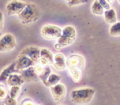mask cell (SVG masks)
<instances>
[{"label": "cell", "instance_id": "6da1fadb", "mask_svg": "<svg viewBox=\"0 0 120 105\" xmlns=\"http://www.w3.org/2000/svg\"><path fill=\"white\" fill-rule=\"evenodd\" d=\"M95 90L92 88L76 89L71 92V99L77 105L88 104L93 99Z\"/></svg>", "mask_w": 120, "mask_h": 105}, {"label": "cell", "instance_id": "7a4b0ae2", "mask_svg": "<svg viewBox=\"0 0 120 105\" xmlns=\"http://www.w3.org/2000/svg\"><path fill=\"white\" fill-rule=\"evenodd\" d=\"M40 12L35 4H26L24 10L18 16L20 21L24 24H30L35 22L40 17Z\"/></svg>", "mask_w": 120, "mask_h": 105}, {"label": "cell", "instance_id": "3957f363", "mask_svg": "<svg viewBox=\"0 0 120 105\" xmlns=\"http://www.w3.org/2000/svg\"><path fill=\"white\" fill-rule=\"evenodd\" d=\"M77 38L76 29L72 25H67L62 29V34L58 39V44L60 48H65L70 46L74 43Z\"/></svg>", "mask_w": 120, "mask_h": 105}, {"label": "cell", "instance_id": "277c9868", "mask_svg": "<svg viewBox=\"0 0 120 105\" xmlns=\"http://www.w3.org/2000/svg\"><path fill=\"white\" fill-rule=\"evenodd\" d=\"M41 35L46 40H58L62 34V29L54 25H45L41 29Z\"/></svg>", "mask_w": 120, "mask_h": 105}, {"label": "cell", "instance_id": "5b68a950", "mask_svg": "<svg viewBox=\"0 0 120 105\" xmlns=\"http://www.w3.org/2000/svg\"><path fill=\"white\" fill-rule=\"evenodd\" d=\"M17 42L12 34H5L0 37V53H9L16 48Z\"/></svg>", "mask_w": 120, "mask_h": 105}, {"label": "cell", "instance_id": "8992f818", "mask_svg": "<svg viewBox=\"0 0 120 105\" xmlns=\"http://www.w3.org/2000/svg\"><path fill=\"white\" fill-rule=\"evenodd\" d=\"M86 61L84 57L79 54H73L66 60V67H73L79 71L85 68Z\"/></svg>", "mask_w": 120, "mask_h": 105}, {"label": "cell", "instance_id": "52a82bcc", "mask_svg": "<svg viewBox=\"0 0 120 105\" xmlns=\"http://www.w3.org/2000/svg\"><path fill=\"white\" fill-rule=\"evenodd\" d=\"M35 66H36V63L33 62L31 59L24 55L19 54L17 61L15 62V70L16 72L23 71L27 68H30V67H34Z\"/></svg>", "mask_w": 120, "mask_h": 105}, {"label": "cell", "instance_id": "ba28073f", "mask_svg": "<svg viewBox=\"0 0 120 105\" xmlns=\"http://www.w3.org/2000/svg\"><path fill=\"white\" fill-rule=\"evenodd\" d=\"M26 6V4L22 1H11L6 7L7 12L9 15H19Z\"/></svg>", "mask_w": 120, "mask_h": 105}, {"label": "cell", "instance_id": "9c48e42d", "mask_svg": "<svg viewBox=\"0 0 120 105\" xmlns=\"http://www.w3.org/2000/svg\"><path fill=\"white\" fill-rule=\"evenodd\" d=\"M50 92L55 101L61 102L65 98L67 89L63 84H58L54 86L50 87Z\"/></svg>", "mask_w": 120, "mask_h": 105}, {"label": "cell", "instance_id": "30bf717a", "mask_svg": "<svg viewBox=\"0 0 120 105\" xmlns=\"http://www.w3.org/2000/svg\"><path fill=\"white\" fill-rule=\"evenodd\" d=\"M40 48L35 46H30L25 48L22 52L21 55H24L26 57L29 58L31 59L35 63H38V61L40 59Z\"/></svg>", "mask_w": 120, "mask_h": 105}, {"label": "cell", "instance_id": "8fae6325", "mask_svg": "<svg viewBox=\"0 0 120 105\" xmlns=\"http://www.w3.org/2000/svg\"><path fill=\"white\" fill-rule=\"evenodd\" d=\"M53 67L58 71H63L66 68V58L63 54H57L53 56Z\"/></svg>", "mask_w": 120, "mask_h": 105}, {"label": "cell", "instance_id": "7c38bea8", "mask_svg": "<svg viewBox=\"0 0 120 105\" xmlns=\"http://www.w3.org/2000/svg\"><path fill=\"white\" fill-rule=\"evenodd\" d=\"M7 83H8V85H10L11 87L12 86H21V85H23L24 80L21 75L13 73L7 79Z\"/></svg>", "mask_w": 120, "mask_h": 105}, {"label": "cell", "instance_id": "4fadbf2b", "mask_svg": "<svg viewBox=\"0 0 120 105\" xmlns=\"http://www.w3.org/2000/svg\"><path fill=\"white\" fill-rule=\"evenodd\" d=\"M22 77L23 79L24 82L25 81H35L37 78V76L34 70V67H30V68H27L26 70L22 71Z\"/></svg>", "mask_w": 120, "mask_h": 105}, {"label": "cell", "instance_id": "5bb4252c", "mask_svg": "<svg viewBox=\"0 0 120 105\" xmlns=\"http://www.w3.org/2000/svg\"><path fill=\"white\" fill-rule=\"evenodd\" d=\"M103 15L105 21L109 25H113L117 22V14L114 9L110 8L109 10L105 11Z\"/></svg>", "mask_w": 120, "mask_h": 105}, {"label": "cell", "instance_id": "9a60e30c", "mask_svg": "<svg viewBox=\"0 0 120 105\" xmlns=\"http://www.w3.org/2000/svg\"><path fill=\"white\" fill-rule=\"evenodd\" d=\"M15 72V62H14L11 65H9L8 67L4 68L3 70V72L0 73V83L4 81V80H7V79Z\"/></svg>", "mask_w": 120, "mask_h": 105}, {"label": "cell", "instance_id": "2e32d148", "mask_svg": "<svg viewBox=\"0 0 120 105\" xmlns=\"http://www.w3.org/2000/svg\"><path fill=\"white\" fill-rule=\"evenodd\" d=\"M40 58H44L46 61H48V62L49 63V65H53V55L51 53L50 50L47 49V48H41V49H40Z\"/></svg>", "mask_w": 120, "mask_h": 105}, {"label": "cell", "instance_id": "e0dca14e", "mask_svg": "<svg viewBox=\"0 0 120 105\" xmlns=\"http://www.w3.org/2000/svg\"><path fill=\"white\" fill-rule=\"evenodd\" d=\"M60 80H61V76H60L57 75V74L51 73L49 75V76L48 77V79H47L45 85L49 87L54 86V85L59 84Z\"/></svg>", "mask_w": 120, "mask_h": 105}, {"label": "cell", "instance_id": "ac0fdd59", "mask_svg": "<svg viewBox=\"0 0 120 105\" xmlns=\"http://www.w3.org/2000/svg\"><path fill=\"white\" fill-rule=\"evenodd\" d=\"M68 72L74 82H79L82 79V72L73 67H68Z\"/></svg>", "mask_w": 120, "mask_h": 105}, {"label": "cell", "instance_id": "d6986e66", "mask_svg": "<svg viewBox=\"0 0 120 105\" xmlns=\"http://www.w3.org/2000/svg\"><path fill=\"white\" fill-rule=\"evenodd\" d=\"M91 12H92V13L96 16H102L104 14L105 10H104L103 7H101V5L100 4L99 1H95L91 5Z\"/></svg>", "mask_w": 120, "mask_h": 105}, {"label": "cell", "instance_id": "ffe728a7", "mask_svg": "<svg viewBox=\"0 0 120 105\" xmlns=\"http://www.w3.org/2000/svg\"><path fill=\"white\" fill-rule=\"evenodd\" d=\"M109 34L113 37L120 36V23L117 22L115 24L111 25L109 28Z\"/></svg>", "mask_w": 120, "mask_h": 105}, {"label": "cell", "instance_id": "44dd1931", "mask_svg": "<svg viewBox=\"0 0 120 105\" xmlns=\"http://www.w3.org/2000/svg\"><path fill=\"white\" fill-rule=\"evenodd\" d=\"M21 94V86H12L9 91V95L10 98L16 99L17 98H18V96Z\"/></svg>", "mask_w": 120, "mask_h": 105}, {"label": "cell", "instance_id": "7402d4cb", "mask_svg": "<svg viewBox=\"0 0 120 105\" xmlns=\"http://www.w3.org/2000/svg\"><path fill=\"white\" fill-rule=\"evenodd\" d=\"M51 73H52V72H51V69H50V67H46L45 72H44L43 74H41L40 76H39L40 79L42 80V82H43V83L45 84V83H46L47 79H48V77L49 76V75Z\"/></svg>", "mask_w": 120, "mask_h": 105}, {"label": "cell", "instance_id": "603a6c76", "mask_svg": "<svg viewBox=\"0 0 120 105\" xmlns=\"http://www.w3.org/2000/svg\"><path fill=\"white\" fill-rule=\"evenodd\" d=\"M67 3L70 7H73V6H77V5H80V4H85V3H86V1H82V0H71V1H67Z\"/></svg>", "mask_w": 120, "mask_h": 105}, {"label": "cell", "instance_id": "cb8c5ba5", "mask_svg": "<svg viewBox=\"0 0 120 105\" xmlns=\"http://www.w3.org/2000/svg\"><path fill=\"white\" fill-rule=\"evenodd\" d=\"M4 105H17V100L13 99L10 97H7L4 99Z\"/></svg>", "mask_w": 120, "mask_h": 105}, {"label": "cell", "instance_id": "d4e9b609", "mask_svg": "<svg viewBox=\"0 0 120 105\" xmlns=\"http://www.w3.org/2000/svg\"><path fill=\"white\" fill-rule=\"evenodd\" d=\"M99 3H100V4L101 5V7H103V9L105 11L107 10H109L110 9V4H109L108 1H105V0H101V1H99Z\"/></svg>", "mask_w": 120, "mask_h": 105}, {"label": "cell", "instance_id": "484cf974", "mask_svg": "<svg viewBox=\"0 0 120 105\" xmlns=\"http://www.w3.org/2000/svg\"><path fill=\"white\" fill-rule=\"evenodd\" d=\"M6 98H7V91L2 85V86H0V100H4Z\"/></svg>", "mask_w": 120, "mask_h": 105}, {"label": "cell", "instance_id": "4316f807", "mask_svg": "<svg viewBox=\"0 0 120 105\" xmlns=\"http://www.w3.org/2000/svg\"><path fill=\"white\" fill-rule=\"evenodd\" d=\"M4 28V13L0 11V31Z\"/></svg>", "mask_w": 120, "mask_h": 105}, {"label": "cell", "instance_id": "83f0119b", "mask_svg": "<svg viewBox=\"0 0 120 105\" xmlns=\"http://www.w3.org/2000/svg\"><path fill=\"white\" fill-rule=\"evenodd\" d=\"M22 105H38V104L35 103L33 101H31V100H30V99H25L22 102Z\"/></svg>", "mask_w": 120, "mask_h": 105}, {"label": "cell", "instance_id": "f1b7e54d", "mask_svg": "<svg viewBox=\"0 0 120 105\" xmlns=\"http://www.w3.org/2000/svg\"><path fill=\"white\" fill-rule=\"evenodd\" d=\"M60 47H59V45L58 44V43H56V44H55V49H57V50H58V49H60Z\"/></svg>", "mask_w": 120, "mask_h": 105}, {"label": "cell", "instance_id": "f546056e", "mask_svg": "<svg viewBox=\"0 0 120 105\" xmlns=\"http://www.w3.org/2000/svg\"><path fill=\"white\" fill-rule=\"evenodd\" d=\"M0 86H2V84H1V83H0Z\"/></svg>", "mask_w": 120, "mask_h": 105}]
</instances>
